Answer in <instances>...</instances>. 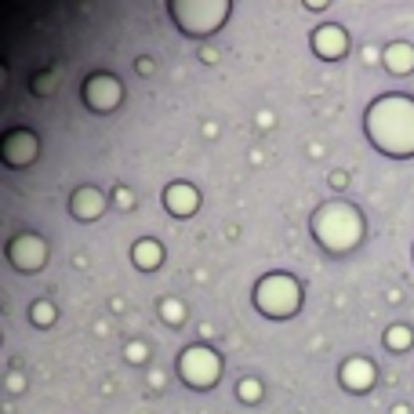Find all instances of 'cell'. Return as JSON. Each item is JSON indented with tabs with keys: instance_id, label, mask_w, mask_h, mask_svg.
Segmentation results:
<instances>
[{
	"instance_id": "6da1fadb",
	"label": "cell",
	"mask_w": 414,
	"mask_h": 414,
	"mask_svg": "<svg viewBox=\"0 0 414 414\" xmlns=\"http://www.w3.org/2000/svg\"><path fill=\"white\" fill-rule=\"evenodd\" d=\"M367 142L389 160H414V98L411 95H378L364 113Z\"/></svg>"
},
{
	"instance_id": "7a4b0ae2",
	"label": "cell",
	"mask_w": 414,
	"mask_h": 414,
	"mask_svg": "<svg viewBox=\"0 0 414 414\" xmlns=\"http://www.w3.org/2000/svg\"><path fill=\"white\" fill-rule=\"evenodd\" d=\"M309 232H313L316 248L327 251L331 258L353 254L367 237V218L356 204H349L342 197L323 200L313 215H309Z\"/></svg>"
},
{
	"instance_id": "3957f363",
	"label": "cell",
	"mask_w": 414,
	"mask_h": 414,
	"mask_svg": "<svg viewBox=\"0 0 414 414\" xmlns=\"http://www.w3.org/2000/svg\"><path fill=\"white\" fill-rule=\"evenodd\" d=\"M251 302L265 320H291L302 313L305 291H302L298 276H291V273H265L254 283Z\"/></svg>"
},
{
	"instance_id": "277c9868",
	"label": "cell",
	"mask_w": 414,
	"mask_h": 414,
	"mask_svg": "<svg viewBox=\"0 0 414 414\" xmlns=\"http://www.w3.org/2000/svg\"><path fill=\"white\" fill-rule=\"evenodd\" d=\"M167 15L186 36H211L232 15L229 0H167Z\"/></svg>"
},
{
	"instance_id": "5b68a950",
	"label": "cell",
	"mask_w": 414,
	"mask_h": 414,
	"mask_svg": "<svg viewBox=\"0 0 414 414\" xmlns=\"http://www.w3.org/2000/svg\"><path fill=\"white\" fill-rule=\"evenodd\" d=\"M175 371H178V378H182L189 389H197V393H211L215 385L222 382L226 364H222V356H218L207 342H193V345L182 349V356H178Z\"/></svg>"
},
{
	"instance_id": "8992f818",
	"label": "cell",
	"mask_w": 414,
	"mask_h": 414,
	"mask_svg": "<svg viewBox=\"0 0 414 414\" xmlns=\"http://www.w3.org/2000/svg\"><path fill=\"white\" fill-rule=\"evenodd\" d=\"M80 98H84V106L91 109V113L106 116V113H116V109H120V102H124V84H120V76L98 69V73H91V76L84 80Z\"/></svg>"
},
{
	"instance_id": "52a82bcc",
	"label": "cell",
	"mask_w": 414,
	"mask_h": 414,
	"mask_svg": "<svg viewBox=\"0 0 414 414\" xmlns=\"http://www.w3.org/2000/svg\"><path fill=\"white\" fill-rule=\"evenodd\" d=\"M4 254H8L11 269H19V273H41L47 265V240L41 232H15L8 240Z\"/></svg>"
},
{
	"instance_id": "ba28073f",
	"label": "cell",
	"mask_w": 414,
	"mask_h": 414,
	"mask_svg": "<svg viewBox=\"0 0 414 414\" xmlns=\"http://www.w3.org/2000/svg\"><path fill=\"white\" fill-rule=\"evenodd\" d=\"M36 153H41V138L30 127H15L0 138V160H4L11 171H22V167H33Z\"/></svg>"
},
{
	"instance_id": "9c48e42d",
	"label": "cell",
	"mask_w": 414,
	"mask_h": 414,
	"mask_svg": "<svg viewBox=\"0 0 414 414\" xmlns=\"http://www.w3.org/2000/svg\"><path fill=\"white\" fill-rule=\"evenodd\" d=\"M309 44H313V55L320 62H338L349 55V33L338 22H320L313 33H309Z\"/></svg>"
},
{
	"instance_id": "30bf717a",
	"label": "cell",
	"mask_w": 414,
	"mask_h": 414,
	"mask_svg": "<svg viewBox=\"0 0 414 414\" xmlns=\"http://www.w3.org/2000/svg\"><path fill=\"white\" fill-rule=\"evenodd\" d=\"M338 385L345 393H371L378 385V367L367 356H349L338 367Z\"/></svg>"
},
{
	"instance_id": "8fae6325",
	"label": "cell",
	"mask_w": 414,
	"mask_h": 414,
	"mask_svg": "<svg viewBox=\"0 0 414 414\" xmlns=\"http://www.w3.org/2000/svg\"><path fill=\"white\" fill-rule=\"evenodd\" d=\"M106 207H109V197L102 189H95V186H80L69 197V215L76 218V222H98L102 215H106Z\"/></svg>"
},
{
	"instance_id": "7c38bea8",
	"label": "cell",
	"mask_w": 414,
	"mask_h": 414,
	"mask_svg": "<svg viewBox=\"0 0 414 414\" xmlns=\"http://www.w3.org/2000/svg\"><path fill=\"white\" fill-rule=\"evenodd\" d=\"M164 211L171 218H193L200 211V189L193 182H171L164 189Z\"/></svg>"
},
{
	"instance_id": "4fadbf2b",
	"label": "cell",
	"mask_w": 414,
	"mask_h": 414,
	"mask_svg": "<svg viewBox=\"0 0 414 414\" xmlns=\"http://www.w3.org/2000/svg\"><path fill=\"white\" fill-rule=\"evenodd\" d=\"M164 258H167L164 243L153 240V237H142V240L131 243V262H135V269H142V273H157V269L164 265Z\"/></svg>"
},
{
	"instance_id": "5bb4252c",
	"label": "cell",
	"mask_w": 414,
	"mask_h": 414,
	"mask_svg": "<svg viewBox=\"0 0 414 414\" xmlns=\"http://www.w3.org/2000/svg\"><path fill=\"white\" fill-rule=\"evenodd\" d=\"M382 66L389 69L393 76H411V73H414V44L393 41L389 47L382 51Z\"/></svg>"
},
{
	"instance_id": "9a60e30c",
	"label": "cell",
	"mask_w": 414,
	"mask_h": 414,
	"mask_svg": "<svg viewBox=\"0 0 414 414\" xmlns=\"http://www.w3.org/2000/svg\"><path fill=\"white\" fill-rule=\"evenodd\" d=\"M385 349L389 353H407V349L414 345V331L407 327V323H393V327H385Z\"/></svg>"
},
{
	"instance_id": "2e32d148",
	"label": "cell",
	"mask_w": 414,
	"mask_h": 414,
	"mask_svg": "<svg viewBox=\"0 0 414 414\" xmlns=\"http://www.w3.org/2000/svg\"><path fill=\"white\" fill-rule=\"evenodd\" d=\"M58 320V309H55V302H47V298H36L33 305H30V323L33 327H41V331H47L51 323Z\"/></svg>"
},
{
	"instance_id": "e0dca14e",
	"label": "cell",
	"mask_w": 414,
	"mask_h": 414,
	"mask_svg": "<svg viewBox=\"0 0 414 414\" xmlns=\"http://www.w3.org/2000/svg\"><path fill=\"white\" fill-rule=\"evenodd\" d=\"M237 396H240V404H248V407H254V404H262V396H265V385H262V378H240V385H237Z\"/></svg>"
},
{
	"instance_id": "ac0fdd59",
	"label": "cell",
	"mask_w": 414,
	"mask_h": 414,
	"mask_svg": "<svg viewBox=\"0 0 414 414\" xmlns=\"http://www.w3.org/2000/svg\"><path fill=\"white\" fill-rule=\"evenodd\" d=\"M160 320L171 323V327H182L186 323V302L182 298H164L160 302Z\"/></svg>"
},
{
	"instance_id": "d6986e66",
	"label": "cell",
	"mask_w": 414,
	"mask_h": 414,
	"mask_svg": "<svg viewBox=\"0 0 414 414\" xmlns=\"http://www.w3.org/2000/svg\"><path fill=\"white\" fill-rule=\"evenodd\" d=\"M124 360H127V364H131V367H142V364H146V360H149V342H146V338H135V342H127V345H124Z\"/></svg>"
},
{
	"instance_id": "ffe728a7",
	"label": "cell",
	"mask_w": 414,
	"mask_h": 414,
	"mask_svg": "<svg viewBox=\"0 0 414 414\" xmlns=\"http://www.w3.org/2000/svg\"><path fill=\"white\" fill-rule=\"evenodd\" d=\"M113 193H116V204H120V207H127V211L135 207V197H131V189H127V186H116Z\"/></svg>"
},
{
	"instance_id": "44dd1931",
	"label": "cell",
	"mask_w": 414,
	"mask_h": 414,
	"mask_svg": "<svg viewBox=\"0 0 414 414\" xmlns=\"http://www.w3.org/2000/svg\"><path fill=\"white\" fill-rule=\"evenodd\" d=\"M135 69H138L142 76H149L153 69H157V62H153V58H138V62H135Z\"/></svg>"
},
{
	"instance_id": "7402d4cb",
	"label": "cell",
	"mask_w": 414,
	"mask_h": 414,
	"mask_svg": "<svg viewBox=\"0 0 414 414\" xmlns=\"http://www.w3.org/2000/svg\"><path fill=\"white\" fill-rule=\"evenodd\" d=\"M22 382H25V378H22V371H15V374L8 378V389H11V393H19V389H22Z\"/></svg>"
},
{
	"instance_id": "603a6c76",
	"label": "cell",
	"mask_w": 414,
	"mask_h": 414,
	"mask_svg": "<svg viewBox=\"0 0 414 414\" xmlns=\"http://www.w3.org/2000/svg\"><path fill=\"white\" fill-rule=\"evenodd\" d=\"M345 182H349L345 171H334V175H331V186H334V189H345Z\"/></svg>"
},
{
	"instance_id": "cb8c5ba5",
	"label": "cell",
	"mask_w": 414,
	"mask_h": 414,
	"mask_svg": "<svg viewBox=\"0 0 414 414\" xmlns=\"http://www.w3.org/2000/svg\"><path fill=\"white\" fill-rule=\"evenodd\" d=\"M254 120H258V127H273V113H269V109H262V113L254 116Z\"/></svg>"
},
{
	"instance_id": "d4e9b609",
	"label": "cell",
	"mask_w": 414,
	"mask_h": 414,
	"mask_svg": "<svg viewBox=\"0 0 414 414\" xmlns=\"http://www.w3.org/2000/svg\"><path fill=\"white\" fill-rule=\"evenodd\" d=\"M305 11H327V0H305Z\"/></svg>"
},
{
	"instance_id": "484cf974",
	"label": "cell",
	"mask_w": 414,
	"mask_h": 414,
	"mask_svg": "<svg viewBox=\"0 0 414 414\" xmlns=\"http://www.w3.org/2000/svg\"><path fill=\"white\" fill-rule=\"evenodd\" d=\"M393 414H411V407H407V404H396V407H393Z\"/></svg>"
}]
</instances>
